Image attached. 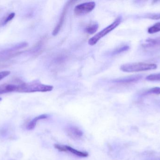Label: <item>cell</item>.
Wrapping results in <instances>:
<instances>
[{
	"label": "cell",
	"mask_w": 160,
	"mask_h": 160,
	"mask_svg": "<svg viewBox=\"0 0 160 160\" xmlns=\"http://www.w3.org/2000/svg\"><path fill=\"white\" fill-rule=\"evenodd\" d=\"M73 1H69L68 2L64 7L62 11V14L60 16V19H59V22L57 23V25L55 26L54 29H53L52 31V34L53 36H56L59 34V32L61 31L63 25L64 23L65 22V19L68 10V8L70 6L71 3H72Z\"/></svg>",
	"instance_id": "cell-5"
},
{
	"label": "cell",
	"mask_w": 160,
	"mask_h": 160,
	"mask_svg": "<svg viewBox=\"0 0 160 160\" xmlns=\"http://www.w3.org/2000/svg\"><path fill=\"white\" fill-rule=\"evenodd\" d=\"M141 18L150 19L153 20H158L160 19V13H149L140 17Z\"/></svg>",
	"instance_id": "cell-13"
},
{
	"label": "cell",
	"mask_w": 160,
	"mask_h": 160,
	"mask_svg": "<svg viewBox=\"0 0 160 160\" xmlns=\"http://www.w3.org/2000/svg\"><path fill=\"white\" fill-rule=\"evenodd\" d=\"M158 65L152 63H130L122 65L120 70L126 72H139L157 69Z\"/></svg>",
	"instance_id": "cell-2"
},
{
	"label": "cell",
	"mask_w": 160,
	"mask_h": 160,
	"mask_svg": "<svg viewBox=\"0 0 160 160\" xmlns=\"http://www.w3.org/2000/svg\"><path fill=\"white\" fill-rule=\"evenodd\" d=\"M1 99H0V101H1Z\"/></svg>",
	"instance_id": "cell-20"
},
{
	"label": "cell",
	"mask_w": 160,
	"mask_h": 160,
	"mask_svg": "<svg viewBox=\"0 0 160 160\" xmlns=\"http://www.w3.org/2000/svg\"><path fill=\"white\" fill-rule=\"evenodd\" d=\"M122 21V18L120 16L118 17L111 24L102 29L100 32L95 34L94 36L88 40V44L90 46H94L96 45L102 38L104 37L106 35L108 34L110 32L116 28Z\"/></svg>",
	"instance_id": "cell-3"
},
{
	"label": "cell",
	"mask_w": 160,
	"mask_h": 160,
	"mask_svg": "<svg viewBox=\"0 0 160 160\" xmlns=\"http://www.w3.org/2000/svg\"><path fill=\"white\" fill-rule=\"evenodd\" d=\"M129 49V46H128V45H124V46H121V47L115 49L114 51H113L112 53V54L115 55V54H119L121 53L128 50Z\"/></svg>",
	"instance_id": "cell-12"
},
{
	"label": "cell",
	"mask_w": 160,
	"mask_h": 160,
	"mask_svg": "<svg viewBox=\"0 0 160 160\" xmlns=\"http://www.w3.org/2000/svg\"><path fill=\"white\" fill-rule=\"evenodd\" d=\"M146 80L149 81H160V73L150 74L146 77Z\"/></svg>",
	"instance_id": "cell-15"
},
{
	"label": "cell",
	"mask_w": 160,
	"mask_h": 160,
	"mask_svg": "<svg viewBox=\"0 0 160 160\" xmlns=\"http://www.w3.org/2000/svg\"><path fill=\"white\" fill-rule=\"evenodd\" d=\"M53 89L52 85L43 84L38 80H34L31 82L17 84L16 92L26 93L48 92L52 91Z\"/></svg>",
	"instance_id": "cell-1"
},
{
	"label": "cell",
	"mask_w": 160,
	"mask_h": 160,
	"mask_svg": "<svg viewBox=\"0 0 160 160\" xmlns=\"http://www.w3.org/2000/svg\"><path fill=\"white\" fill-rule=\"evenodd\" d=\"M15 14L14 13H12L11 14H9L7 18L5 19L4 21L3 24H6L8 22L10 21L13 18L15 17Z\"/></svg>",
	"instance_id": "cell-19"
},
{
	"label": "cell",
	"mask_w": 160,
	"mask_h": 160,
	"mask_svg": "<svg viewBox=\"0 0 160 160\" xmlns=\"http://www.w3.org/2000/svg\"><path fill=\"white\" fill-rule=\"evenodd\" d=\"M96 5V3L94 2H86L80 4L75 7L74 13L78 16L86 15L93 11Z\"/></svg>",
	"instance_id": "cell-4"
},
{
	"label": "cell",
	"mask_w": 160,
	"mask_h": 160,
	"mask_svg": "<svg viewBox=\"0 0 160 160\" xmlns=\"http://www.w3.org/2000/svg\"><path fill=\"white\" fill-rule=\"evenodd\" d=\"M67 152H70L71 154L80 157H87L88 156V153L87 152H84V151H79L73 147H71L68 146H65Z\"/></svg>",
	"instance_id": "cell-9"
},
{
	"label": "cell",
	"mask_w": 160,
	"mask_h": 160,
	"mask_svg": "<svg viewBox=\"0 0 160 160\" xmlns=\"http://www.w3.org/2000/svg\"><path fill=\"white\" fill-rule=\"evenodd\" d=\"M65 131L68 137L73 140H79L83 135L82 131L75 126H68L66 128Z\"/></svg>",
	"instance_id": "cell-6"
},
{
	"label": "cell",
	"mask_w": 160,
	"mask_h": 160,
	"mask_svg": "<svg viewBox=\"0 0 160 160\" xmlns=\"http://www.w3.org/2000/svg\"><path fill=\"white\" fill-rule=\"evenodd\" d=\"M160 45V39H149L146 40V43L143 44L145 48H150Z\"/></svg>",
	"instance_id": "cell-10"
},
{
	"label": "cell",
	"mask_w": 160,
	"mask_h": 160,
	"mask_svg": "<svg viewBox=\"0 0 160 160\" xmlns=\"http://www.w3.org/2000/svg\"><path fill=\"white\" fill-rule=\"evenodd\" d=\"M10 72L9 71H2L0 72V81L2 79H4L6 77L10 74Z\"/></svg>",
	"instance_id": "cell-18"
},
{
	"label": "cell",
	"mask_w": 160,
	"mask_h": 160,
	"mask_svg": "<svg viewBox=\"0 0 160 160\" xmlns=\"http://www.w3.org/2000/svg\"><path fill=\"white\" fill-rule=\"evenodd\" d=\"M142 78L141 75H133L129 77H124L120 79H115L112 80V83L119 85H126L136 82Z\"/></svg>",
	"instance_id": "cell-7"
},
{
	"label": "cell",
	"mask_w": 160,
	"mask_h": 160,
	"mask_svg": "<svg viewBox=\"0 0 160 160\" xmlns=\"http://www.w3.org/2000/svg\"><path fill=\"white\" fill-rule=\"evenodd\" d=\"M49 117L48 115L47 114H42L35 117L31 122H29L27 126V129L28 130H33L36 126L37 123L38 121L43 119H47Z\"/></svg>",
	"instance_id": "cell-8"
},
{
	"label": "cell",
	"mask_w": 160,
	"mask_h": 160,
	"mask_svg": "<svg viewBox=\"0 0 160 160\" xmlns=\"http://www.w3.org/2000/svg\"><path fill=\"white\" fill-rule=\"evenodd\" d=\"M148 32L150 34H155L160 32V22L157 23L156 24L149 27Z\"/></svg>",
	"instance_id": "cell-14"
},
{
	"label": "cell",
	"mask_w": 160,
	"mask_h": 160,
	"mask_svg": "<svg viewBox=\"0 0 160 160\" xmlns=\"http://www.w3.org/2000/svg\"><path fill=\"white\" fill-rule=\"evenodd\" d=\"M98 28L99 25L98 23H93L87 26L85 29V31L89 34H93L98 31Z\"/></svg>",
	"instance_id": "cell-11"
},
{
	"label": "cell",
	"mask_w": 160,
	"mask_h": 160,
	"mask_svg": "<svg viewBox=\"0 0 160 160\" xmlns=\"http://www.w3.org/2000/svg\"><path fill=\"white\" fill-rule=\"evenodd\" d=\"M151 94L160 95V87H154V88L148 89L147 91L143 93L142 95H151Z\"/></svg>",
	"instance_id": "cell-16"
},
{
	"label": "cell",
	"mask_w": 160,
	"mask_h": 160,
	"mask_svg": "<svg viewBox=\"0 0 160 160\" xmlns=\"http://www.w3.org/2000/svg\"><path fill=\"white\" fill-rule=\"evenodd\" d=\"M54 147L57 150L61 152H67L65 147L64 145H61L59 144L54 145Z\"/></svg>",
	"instance_id": "cell-17"
}]
</instances>
